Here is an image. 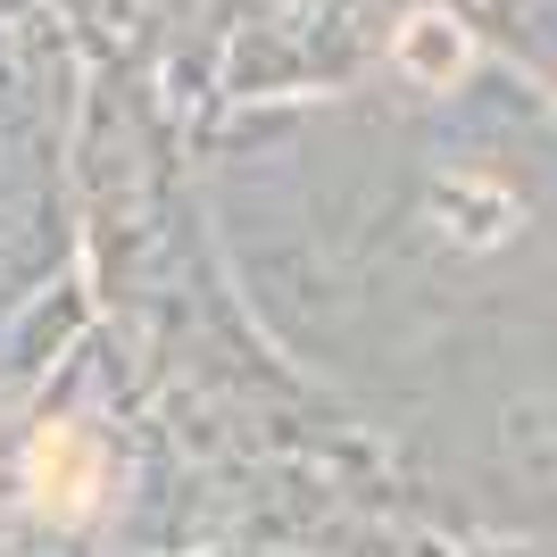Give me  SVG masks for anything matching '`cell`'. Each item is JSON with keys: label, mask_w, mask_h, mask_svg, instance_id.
<instances>
[{"label": "cell", "mask_w": 557, "mask_h": 557, "mask_svg": "<svg viewBox=\"0 0 557 557\" xmlns=\"http://www.w3.org/2000/svg\"><path fill=\"white\" fill-rule=\"evenodd\" d=\"M100 483H109V458L84 424H42L34 449H25V491H34V508L42 516H92L100 508Z\"/></svg>", "instance_id": "6da1fadb"}]
</instances>
